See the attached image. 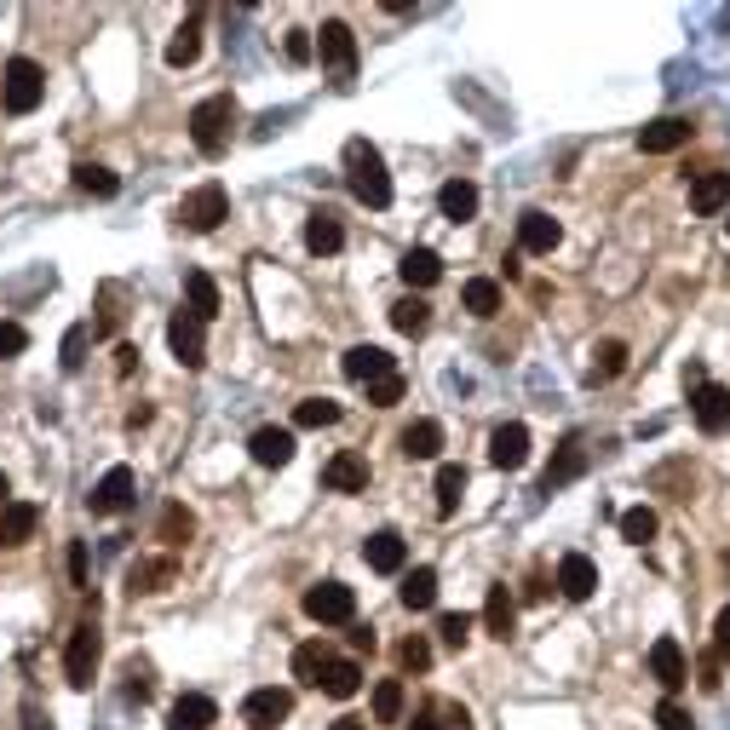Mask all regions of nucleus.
<instances>
[{
  "mask_svg": "<svg viewBox=\"0 0 730 730\" xmlns=\"http://www.w3.org/2000/svg\"><path fill=\"white\" fill-rule=\"evenodd\" d=\"M369 403H374V409H392V403H403V374L374 380V385H369Z\"/></svg>",
  "mask_w": 730,
  "mask_h": 730,
  "instance_id": "nucleus-49",
  "label": "nucleus"
},
{
  "mask_svg": "<svg viewBox=\"0 0 730 730\" xmlns=\"http://www.w3.org/2000/svg\"><path fill=\"white\" fill-rule=\"evenodd\" d=\"M425 322H432V306H425L420 294H409V299H397V306H392V329L397 334H425Z\"/></svg>",
  "mask_w": 730,
  "mask_h": 730,
  "instance_id": "nucleus-39",
  "label": "nucleus"
},
{
  "mask_svg": "<svg viewBox=\"0 0 730 730\" xmlns=\"http://www.w3.org/2000/svg\"><path fill=\"white\" fill-rule=\"evenodd\" d=\"M397 598H403V610H432V604H437V570H432V564H420V570L403 576Z\"/></svg>",
  "mask_w": 730,
  "mask_h": 730,
  "instance_id": "nucleus-27",
  "label": "nucleus"
},
{
  "mask_svg": "<svg viewBox=\"0 0 730 730\" xmlns=\"http://www.w3.org/2000/svg\"><path fill=\"white\" fill-rule=\"evenodd\" d=\"M185 311L201 317V322L219 317V282L208 271H185Z\"/></svg>",
  "mask_w": 730,
  "mask_h": 730,
  "instance_id": "nucleus-26",
  "label": "nucleus"
},
{
  "mask_svg": "<svg viewBox=\"0 0 730 730\" xmlns=\"http://www.w3.org/2000/svg\"><path fill=\"white\" fill-rule=\"evenodd\" d=\"M161 541H168V546H178V541H190L196 535V518H190V506H168V512H161V530H156Z\"/></svg>",
  "mask_w": 730,
  "mask_h": 730,
  "instance_id": "nucleus-43",
  "label": "nucleus"
},
{
  "mask_svg": "<svg viewBox=\"0 0 730 730\" xmlns=\"http://www.w3.org/2000/svg\"><path fill=\"white\" fill-rule=\"evenodd\" d=\"M87 334H92V322H81V329L64 334V369H70V374L81 369V362H87V357H81V351H87Z\"/></svg>",
  "mask_w": 730,
  "mask_h": 730,
  "instance_id": "nucleus-48",
  "label": "nucleus"
},
{
  "mask_svg": "<svg viewBox=\"0 0 730 730\" xmlns=\"http://www.w3.org/2000/svg\"><path fill=\"white\" fill-rule=\"evenodd\" d=\"M70 581H75V586H87V546H81V541L70 546Z\"/></svg>",
  "mask_w": 730,
  "mask_h": 730,
  "instance_id": "nucleus-54",
  "label": "nucleus"
},
{
  "mask_svg": "<svg viewBox=\"0 0 730 730\" xmlns=\"http://www.w3.org/2000/svg\"><path fill=\"white\" fill-rule=\"evenodd\" d=\"M651 679L661 691H679L684 679H691V661H684V644L679 639H656L651 644Z\"/></svg>",
  "mask_w": 730,
  "mask_h": 730,
  "instance_id": "nucleus-14",
  "label": "nucleus"
},
{
  "mask_svg": "<svg viewBox=\"0 0 730 730\" xmlns=\"http://www.w3.org/2000/svg\"><path fill=\"white\" fill-rule=\"evenodd\" d=\"M397 661L409 667V673H425V667H432V644H425L420 633H415V639H403V644H397Z\"/></svg>",
  "mask_w": 730,
  "mask_h": 730,
  "instance_id": "nucleus-47",
  "label": "nucleus"
},
{
  "mask_svg": "<svg viewBox=\"0 0 730 730\" xmlns=\"http://www.w3.org/2000/svg\"><path fill=\"white\" fill-rule=\"evenodd\" d=\"M322 483H329V490H339V495H357V490H369V460H362L357 449L334 455L329 466H322Z\"/></svg>",
  "mask_w": 730,
  "mask_h": 730,
  "instance_id": "nucleus-19",
  "label": "nucleus"
},
{
  "mask_svg": "<svg viewBox=\"0 0 730 730\" xmlns=\"http://www.w3.org/2000/svg\"><path fill=\"white\" fill-rule=\"evenodd\" d=\"M98 656H104V633H98L92 621H81L75 633H70V651H64V673H70L75 691H87V684H92Z\"/></svg>",
  "mask_w": 730,
  "mask_h": 730,
  "instance_id": "nucleus-5",
  "label": "nucleus"
},
{
  "mask_svg": "<svg viewBox=\"0 0 730 730\" xmlns=\"http://www.w3.org/2000/svg\"><path fill=\"white\" fill-rule=\"evenodd\" d=\"M133 490H138V478H133V466H110L104 478L92 483V495H87V506L98 518H115V512H127L133 506Z\"/></svg>",
  "mask_w": 730,
  "mask_h": 730,
  "instance_id": "nucleus-7",
  "label": "nucleus"
},
{
  "mask_svg": "<svg viewBox=\"0 0 730 730\" xmlns=\"http://www.w3.org/2000/svg\"><path fill=\"white\" fill-rule=\"evenodd\" d=\"M403 719V679H380L374 684V725H397Z\"/></svg>",
  "mask_w": 730,
  "mask_h": 730,
  "instance_id": "nucleus-42",
  "label": "nucleus"
},
{
  "mask_svg": "<svg viewBox=\"0 0 730 730\" xmlns=\"http://www.w3.org/2000/svg\"><path fill=\"white\" fill-rule=\"evenodd\" d=\"M248 455L259 466H288L294 460V432L288 425H259V432L248 437Z\"/></svg>",
  "mask_w": 730,
  "mask_h": 730,
  "instance_id": "nucleus-21",
  "label": "nucleus"
},
{
  "mask_svg": "<svg viewBox=\"0 0 730 730\" xmlns=\"http://www.w3.org/2000/svg\"><path fill=\"white\" fill-rule=\"evenodd\" d=\"M225 219H231V196H225V185H196V190H185V201H178V225L196 231V236L219 231Z\"/></svg>",
  "mask_w": 730,
  "mask_h": 730,
  "instance_id": "nucleus-4",
  "label": "nucleus"
},
{
  "mask_svg": "<svg viewBox=\"0 0 730 730\" xmlns=\"http://www.w3.org/2000/svg\"><path fill=\"white\" fill-rule=\"evenodd\" d=\"M7 495H12V483H7V472H0V506H7Z\"/></svg>",
  "mask_w": 730,
  "mask_h": 730,
  "instance_id": "nucleus-58",
  "label": "nucleus"
},
{
  "mask_svg": "<svg viewBox=\"0 0 730 730\" xmlns=\"http://www.w3.org/2000/svg\"><path fill=\"white\" fill-rule=\"evenodd\" d=\"M437 208H443V219L466 225V219L478 213V185H472V178H449V185L437 190Z\"/></svg>",
  "mask_w": 730,
  "mask_h": 730,
  "instance_id": "nucleus-28",
  "label": "nucleus"
},
{
  "mask_svg": "<svg viewBox=\"0 0 730 730\" xmlns=\"http://www.w3.org/2000/svg\"><path fill=\"white\" fill-rule=\"evenodd\" d=\"M178 576V564L173 558H138L133 564V576H127V586L133 593H161V586H168Z\"/></svg>",
  "mask_w": 730,
  "mask_h": 730,
  "instance_id": "nucleus-33",
  "label": "nucleus"
},
{
  "mask_svg": "<svg viewBox=\"0 0 730 730\" xmlns=\"http://www.w3.org/2000/svg\"><path fill=\"white\" fill-rule=\"evenodd\" d=\"M437 633H443V644H449V651H466V639H472V616H466V610L437 616Z\"/></svg>",
  "mask_w": 730,
  "mask_h": 730,
  "instance_id": "nucleus-46",
  "label": "nucleus"
},
{
  "mask_svg": "<svg viewBox=\"0 0 730 730\" xmlns=\"http://www.w3.org/2000/svg\"><path fill=\"white\" fill-rule=\"evenodd\" d=\"M558 242H564V231H558V219H553V213L530 208V213L518 219V248H523V253H553Z\"/></svg>",
  "mask_w": 730,
  "mask_h": 730,
  "instance_id": "nucleus-18",
  "label": "nucleus"
},
{
  "mask_svg": "<svg viewBox=\"0 0 730 730\" xmlns=\"http://www.w3.org/2000/svg\"><path fill=\"white\" fill-rule=\"evenodd\" d=\"M35 523H40V512L29 500H7L0 506V546H24L35 535Z\"/></svg>",
  "mask_w": 730,
  "mask_h": 730,
  "instance_id": "nucleus-24",
  "label": "nucleus"
},
{
  "mask_svg": "<svg viewBox=\"0 0 730 730\" xmlns=\"http://www.w3.org/2000/svg\"><path fill=\"white\" fill-rule=\"evenodd\" d=\"M306 248H311L317 259L346 248V231H339V219H334V213H311V219H306Z\"/></svg>",
  "mask_w": 730,
  "mask_h": 730,
  "instance_id": "nucleus-30",
  "label": "nucleus"
},
{
  "mask_svg": "<svg viewBox=\"0 0 730 730\" xmlns=\"http://www.w3.org/2000/svg\"><path fill=\"white\" fill-rule=\"evenodd\" d=\"M558 593L570 598V604H586L598 593V564L586 558V553H564L558 558Z\"/></svg>",
  "mask_w": 730,
  "mask_h": 730,
  "instance_id": "nucleus-11",
  "label": "nucleus"
},
{
  "mask_svg": "<svg viewBox=\"0 0 730 730\" xmlns=\"http://www.w3.org/2000/svg\"><path fill=\"white\" fill-rule=\"evenodd\" d=\"M714 656H719V661H730V604H725L719 621H714Z\"/></svg>",
  "mask_w": 730,
  "mask_h": 730,
  "instance_id": "nucleus-53",
  "label": "nucleus"
},
{
  "mask_svg": "<svg viewBox=\"0 0 730 730\" xmlns=\"http://www.w3.org/2000/svg\"><path fill=\"white\" fill-rule=\"evenodd\" d=\"M351 651H357V656L374 651V633H369V627H357V633H351Z\"/></svg>",
  "mask_w": 730,
  "mask_h": 730,
  "instance_id": "nucleus-56",
  "label": "nucleus"
},
{
  "mask_svg": "<svg viewBox=\"0 0 730 730\" xmlns=\"http://www.w3.org/2000/svg\"><path fill=\"white\" fill-rule=\"evenodd\" d=\"M656 725H661V730H691V714H684L679 702H661V707H656Z\"/></svg>",
  "mask_w": 730,
  "mask_h": 730,
  "instance_id": "nucleus-51",
  "label": "nucleus"
},
{
  "mask_svg": "<svg viewBox=\"0 0 730 730\" xmlns=\"http://www.w3.org/2000/svg\"><path fill=\"white\" fill-rule=\"evenodd\" d=\"M621 541H633V546L656 541V512H651V506H633V512H621Z\"/></svg>",
  "mask_w": 730,
  "mask_h": 730,
  "instance_id": "nucleus-45",
  "label": "nucleus"
},
{
  "mask_svg": "<svg viewBox=\"0 0 730 730\" xmlns=\"http://www.w3.org/2000/svg\"><path fill=\"white\" fill-rule=\"evenodd\" d=\"M196 58H201V12H190L185 29L168 40V70H190Z\"/></svg>",
  "mask_w": 730,
  "mask_h": 730,
  "instance_id": "nucleus-29",
  "label": "nucleus"
},
{
  "mask_svg": "<svg viewBox=\"0 0 730 730\" xmlns=\"http://www.w3.org/2000/svg\"><path fill=\"white\" fill-rule=\"evenodd\" d=\"M460 306L472 311V317H495L500 311V282H490V276H472L460 288Z\"/></svg>",
  "mask_w": 730,
  "mask_h": 730,
  "instance_id": "nucleus-35",
  "label": "nucleus"
},
{
  "mask_svg": "<svg viewBox=\"0 0 730 730\" xmlns=\"http://www.w3.org/2000/svg\"><path fill=\"white\" fill-rule=\"evenodd\" d=\"M75 190H87V196H115V173L98 168V161H81V168H75Z\"/></svg>",
  "mask_w": 730,
  "mask_h": 730,
  "instance_id": "nucleus-44",
  "label": "nucleus"
},
{
  "mask_svg": "<svg viewBox=\"0 0 730 730\" xmlns=\"http://www.w3.org/2000/svg\"><path fill=\"white\" fill-rule=\"evenodd\" d=\"M133 369H138V351H133V346H115V374L127 380Z\"/></svg>",
  "mask_w": 730,
  "mask_h": 730,
  "instance_id": "nucleus-55",
  "label": "nucleus"
},
{
  "mask_svg": "<svg viewBox=\"0 0 730 730\" xmlns=\"http://www.w3.org/2000/svg\"><path fill=\"white\" fill-rule=\"evenodd\" d=\"M213 719H219V702L201 696V691H185V696L168 707V725H173V730H208Z\"/></svg>",
  "mask_w": 730,
  "mask_h": 730,
  "instance_id": "nucleus-22",
  "label": "nucleus"
},
{
  "mask_svg": "<svg viewBox=\"0 0 730 730\" xmlns=\"http://www.w3.org/2000/svg\"><path fill=\"white\" fill-rule=\"evenodd\" d=\"M581 472H586V443L581 437H564L558 443V460L546 466V478H541V490L553 495V490H564V483H576Z\"/></svg>",
  "mask_w": 730,
  "mask_h": 730,
  "instance_id": "nucleus-20",
  "label": "nucleus"
},
{
  "mask_svg": "<svg viewBox=\"0 0 730 730\" xmlns=\"http://www.w3.org/2000/svg\"><path fill=\"white\" fill-rule=\"evenodd\" d=\"M24 346H29V334L17 329V322H0V357H17Z\"/></svg>",
  "mask_w": 730,
  "mask_h": 730,
  "instance_id": "nucleus-50",
  "label": "nucleus"
},
{
  "mask_svg": "<svg viewBox=\"0 0 730 730\" xmlns=\"http://www.w3.org/2000/svg\"><path fill=\"white\" fill-rule=\"evenodd\" d=\"M339 369H346L351 385H374V380H385V374H397V362H392V351H380V346H351Z\"/></svg>",
  "mask_w": 730,
  "mask_h": 730,
  "instance_id": "nucleus-17",
  "label": "nucleus"
},
{
  "mask_svg": "<svg viewBox=\"0 0 730 730\" xmlns=\"http://www.w3.org/2000/svg\"><path fill=\"white\" fill-rule=\"evenodd\" d=\"M437 449H443V425L437 420H415L409 432H403V455L409 460H437Z\"/></svg>",
  "mask_w": 730,
  "mask_h": 730,
  "instance_id": "nucleus-32",
  "label": "nucleus"
},
{
  "mask_svg": "<svg viewBox=\"0 0 730 730\" xmlns=\"http://www.w3.org/2000/svg\"><path fill=\"white\" fill-rule=\"evenodd\" d=\"M317 58L329 70H339V75H351L357 70V35L346 29V24H322L317 29Z\"/></svg>",
  "mask_w": 730,
  "mask_h": 730,
  "instance_id": "nucleus-13",
  "label": "nucleus"
},
{
  "mask_svg": "<svg viewBox=\"0 0 730 730\" xmlns=\"http://www.w3.org/2000/svg\"><path fill=\"white\" fill-rule=\"evenodd\" d=\"M329 651H322V644L311 639V644H299V651H294V679L299 684H317V691H322V673H329Z\"/></svg>",
  "mask_w": 730,
  "mask_h": 730,
  "instance_id": "nucleus-38",
  "label": "nucleus"
},
{
  "mask_svg": "<svg viewBox=\"0 0 730 730\" xmlns=\"http://www.w3.org/2000/svg\"><path fill=\"white\" fill-rule=\"evenodd\" d=\"M201 329H208V322L190 317V311H173V322H168V346L185 369H201V362H208V334Z\"/></svg>",
  "mask_w": 730,
  "mask_h": 730,
  "instance_id": "nucleus-9",
  "label": "nucleus"
},
{
  "mask_svg": "<svg viewBox=\"0 0 730 730\" xmlns=\"http://www.w3.org/2000/svg\"><path fill=\"white\" fill-rule=\"evenodd\" d=\"M317 52V40H311V29H288V58L294 64H306V58Z\"/></svg>",
  "mask_w": 730,
  "mask_h": 730,
  "instance_id": "nucleus-52",
  "label": "nucleus"
},
{
  "mask_svg": "<svg viewBox=\"0 0 730 730\" xmlns=\"http://www.w3.org/2000/svg\"><path fill=\"white\" fill-rule=\"evenodd\" d=\"M288 714H294V691H282V684H265V691H253L242 702V725L248 730H276Z\"/></svg>",
  "mask_w": 730,
  "mask_h": 730,
  "instance_id": "nucleus-8",
  "label": "nucleus"
},
{
  "mask_svg": "<svg viewBox=\"0 0 730 730\" xmlns=\"http://www.w3.org/2000/svg\"><path fill=\"white\" fill-rule=\"evenodd\" d=\"M691 121H684V115H656L651 121V127H639V150L644 156H673V150H684V145H691Z\"/></svg>",
  "mask_w": 730,
  "mask_h": 730,
  "instance_id": "nucleus-10",
  "label": "nucleus"
},
{
  "mask_svg": "<svg viewBox=\"0 0 730 730\" xmlns=\"http://www.w3.org/2000/svg\"><path fill=\"white\" fill-rule=\"evenodd\" d=\"M730 201V173H702L691 185V213H719Z\"/></svg>",
  "mask_w": 730,
  "mask_h": 730,
  "instance_id": "nucleus-34",
  "label": "nucleus"
},
{
  "mask_svg": "<svg viewBox=\"0 0 730 730\" xmlns=\"http://www.w3.org/2000/svg\"><path fill=\"white\" fill-rule=\"evenodd\" d=\"M306 616L322 621V627H346L357 616V593H351L346 581H322V586H311V593H306Z\"/></svg>",
  "mask_w": 730,
  "mask_h": 730,
  "instance_id": "nucleus-6",
  "label": "nucleus"
},
{
  "mask_svg": "<svg viewBox=\"0 0 730 730\" xmlns=\"http://www.w3.org/2000/svg\"><path fill=\"white\" fill-rule=\"evenodd\" d=\"M346 185H351V196L362 201V208H392V173H385V161H380V150L369 145V138H351L346 145Z\"/></svg>",
  "mask_w": 730,
  "mask_h": 730,
  "instance_id": "nucleus-1",
  "label": "nucleus"
},
{
  "mask_svg": "<svg viewBox=\"0 0 730 730\" xmlns=\"http://www.w3.org/2000/svg\"><path fill=\"white\" fill-rule=\"evenodd\" d=\"M397 276L409 282V288H432V282L443 276V259L432 248H409V253H403V265H397Z\"/></svg>",
  "mask_w": 730,
  "mask_h": 730,
  "instance_id": "nucleus-31",
  "label": "nucleus"
},
{
  "mask_svg": "<svg viewBox=\"0 0 730 730\" xmlns=\"http://www.w3.org/2000/svg\"><path fill=\"white\" fill-rule=\"evenodd\" d=\"M460 495H466V466H455V460L437 466V512H443V518L460 506Z\"/></svg>",
  "mask_w": 730,
  "mask_h": 730,
  "instance_id": "nucleus-40",
  "label": "nucleus"
},
{
  "mask_svg": "<svg viewBox=\"0 0 730 730\" xmlns=\"http://www.w3.org/2000/svg\"><path fill=\"white\" fill-rule=\"evenodd\" d=\"M409 730H472V714H466L460 702H449V696H432V702L415 714Z\"/></svg>",
  "mask_w": 730,
  "mask_h": 730,
  "instance_id": "nucleus-23",
  "label": "nucleus"
},
{
  "mask_svg": "<svg viewBox=\"0 0 730 730\" xmlns=\"http://www.w3.org/2000/svg\"><path fill=\"white\" fill-rule=\"evenodd\" d=\"M231 127H236V98L231 92H213V98H201V104L190 110V145L201 156H225Z\"/></svg>",
  "mask_w": 730,
  "mask_h": 730,
  "instance_id": "nucleus-2",
  "label": "nucleus"
},
{
  "mask_svg": "<svg viewBox=\"0 0 730 730\" xmlns=\"http://www.w3.org/2000/svg\"><path fill=\"white\" fill-rule=\"evenodd\" d=\"M322 691H329L334 702H351L362 691V667L357 661H329V673H322Z\"/></svg>",
  "mask_w": 730,
  "mask_h": 730,
  "instance_id": "nucleus-37",
  "label": "nucleus"
},
{
  "mask_svg": "<svg viewBox=\"0 0 730 730\" xmlns=\"http://www.w3.org/2000/svg\"><path fill=\"white\" fill-rule=\"evenodd\" d=\"M691 415H696L702 432H730V392L714 385V380L696 385V392H691Z\"/></svg>",
  "mask_w": 730,
  "mask_h": 730,
  "instance_id": "nucleus-15",
  "label": "nucleus"
},
{
  "mask_svg": "<svg viewBox=\"0 0 730 730\" xmlns=\"http://www.w3.org/2000/svg\"><path fill=\"white\" fill-rule=\"evenodd\" d=\"M523 460H530V425H518V420L495 425V437H490V466H500V472H523Z\"/></svg>",
  "mask_w": 730,
  "mask_h": 730,
  "instance_id": "nucleus-12",
  "label": "nucleus"
},
{
  "mask_svg": "<svg viewBox=\"0 0 730 730\" xmlns=\"http://www.w3.org/2000/svg\"><path fill=\"white\" fill-rule=\"evenodd\" d=\"M725 231H730V219H725Z\"/></svg>",
  "mask_w": 730,
  "mask_h": 730,
  "instance_id": "nucleus-59",
  "label": "nucleus"
},
{
  "mask_svg": "<svg viewBox=\"0 0 730 730\" xmlns=\"http://www.w3.org/2000/svg\"><path fill=\"white\" fill-rule=\"evenodd\" d=\"M621 369H627V346H621V339H598V351H593V369H586V380H593V385H610Z\"/></svg>",
  "mask_w": 730,
  "mask_h": 730,
  "instance_id": "nucleus-36",
  "label": "nucleus"
},
{
  "mask_svg": "<svg viewBox=\"0 0 730 730\" xmlns=\"http://www.w3.org/2000/svg\"><path fill=\"white\" fill-rule=\"evenodd\" d=\"M329 730H362V719H334Z\"/></svg>",
  "mask_w": 730,
  "mask_h": 730,
  "instance_id": "nucleus-57",
  "label": "nucleus"
},
{
  "mask_svg": "<svg viewBox=\"0 0 730 730\" xmlns=\"http://www.w3.org/2000/svg\"><path fill=\"white\" fill-rule=\"evenodd\" d=\"M483 627L506 644L512 639V627H518V598L506 593V586H490V598H483Z\"/></svg>",
  "mask_w": 730,
  "mask_h": 730,
  "instance_id": "nucleus-25",
  "label": "nucleus"
},
{
  "mask_svg": "<svg viewBox=\"0 0 730 730\" xmlns=\"http://www.w3.org/2000/svg\"><path fill=\"white\" fill-rule=\"evenodd\" d=\"M362 558H369V570H380V576H403V564H409V546H403L397 530H374L369 541H362Z\"/></svg>",
  "mask_w": 730,
  "mask_h": 730,
  "instance_id": "nucleus-16",
  "label": "nucleus"
},
{
  "mask_svg": "<svg viewBox=\"0 0 730 730\" xmlns=\"http://www.w3.org/2000/svg\"><path fill=\"white\" fill-rule=\"evenodd\" d=\"M40 98H47V70L35 58H7V70H0V104L12 115H29V110H40Z\"/></svg>",
  "mask_w": 730,
  "mask_h": 730,
  "instance_id": "nucleus-3",
  "label": "nucleus"
},
{
  "mask_svg": "<svg viewBox=\"0 0 730 730\" xmlns=\"http://www.w3.org/2000/svg\"><path fill=\"white\" fill-rule=\"evenodd\" d=\"M339 420V403L334 397H306L294 409V425H306V432H322V425H334Z\"/></svg>",
  "mask_w": 730,
  "mask_h": 730,
  "instance_id": "nucleus-41",
  "label": "nucleus"
}]
</instances>
